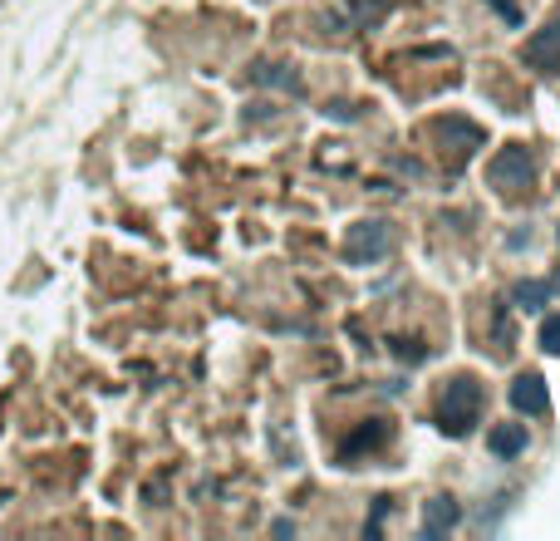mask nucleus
Wrapping results in <instances>:
<instances>
[{
    "label": "nucleus",
    "mask_w": 560,
    "mask_h": 541,
    "mask_svg": "<svg viewBox=\"0 0 560 541\" xmlns=\"http://www.w3.org/2000/svg\"><path fill=\"white\" fill-rule=\"evenodd\" d=\"M482 414V384L477 379H452L448 389H443V404H438V428L452 433V438H462V433H472V423Z\"/></svg>",
    "instance_id": "nucleus-1"
},
{
    "label": "nucleus",
    "mask_w": 560,
    "mask_h": 541,
    "mask_svg": "<svg viewBox=\"0 0 560 541\" xmlns=\"http://www.w3.org/2000/svg\"><path fill=\"white\" fill-rule=\"evenodd\" d=\"M389 246H393L389 222H354V227H349V241H344V256H349L354 266H364V261H384Z\"/></svg>",
    "instance_id": "nucleus-2"
},
{
    "label": "nucleus",
    "mask_w": 560,
    "mask_h": 541,
    "mask_svg": "<svg viewBox=\"0 0 560 541\" xmlns=\"http://www.w3.org/2000/svg\"><path fill=\"white\" fill-rule=\"evenodd\" d=\"M487 182H492L497 192H506V197H511V192H521V187L531 182V153H526V148H516V143L502 148V153L487 163Z\"/></svg>",
    "instance_id": "nucleus-3"
},
{
    "label": "nucleus",
    "mask_w": 560,
    "mask_h": 541,
    "mask_svg": "<svg viewBox=\"0 0 560 541\" xmlns=\"http://www.w3.org/2000/svg\"><path fill=\"white\" fill-rule=\"evenodd\" d=\"M511 409L516 414H531V419H546L551 414V394H546V379L541 374H516L511 379Z\"/></svg>",
    "instance_id": "nucleus-4"
},
{
    "label": "nucleus",
    "mask_w": 560,
    "mask_h": 541,
    "mask_svg": "<svg viewBox=\"0 0 560 541\" xmlns=\"http://www.w3.org/2000/svg\"><path fill=\"white\" fill-rule=\"evenodd\" d=\"M521 60L531 64V69H541V74H560V20H551L546 30H536L526 40Z\"/></svg>",
    "instance_id": "nucleus-5"
},
{
    "label": "nucleus",
    "mask_w": 560,
    "mask_h": 541,
    "mask_svg": "<svg viewBox=\"0 0 560 541\" xmlns=\"http://www.w3.org/2000/svg\"><path fill=\"white\" fill-rule=\"evenodd\" d=\"M462 522V507L452 502V497H433L428 507H423V537H443Z\"/></svg>",
    "instance_id": "nucleus-6"
},
{
    "label": "nucleus",
    "mask_w": 560,
    "mask_h": 541,
    "mask_svg": "<svg viewBox=\"0 0 560 541\" xmlns=\"http://www.w3.org/2000/svg\"><path fill=\"white\" fill-rule=\"evenodd\" d=\"M487 448L497 453V458H516V453H526V423H497L492 433H487Z\"/></svg>",
    "instance_id": "nucleus-7"
},
{
    "label": "nucleus",
    "mask_w": 560,
    "mask_h": 541,
    "mask_svg": "<svg viewBox=\"0 0 560 541\" xmlns=\"http://www.w3.org/2000/svg\"><path fill=\"white\" fill-rule=\"evenodd\" d=\"M384 438H389V423H384V419H369L364 428H359V433H354V438H349V443H344V448H339V458H359L364 448H379Z\"/></svg>",
    "instance_id": "nucleus-8"
},
{
    "label": "nucleus",
    "mask_w": 560,
    "mask_h": 541,
    "mask_svg": "<svg viewBox=\"0 0 560 541\" xmlns=\"http://www.w3.org/2000/svg\"><path fill=\"white\" fill-rule=\"evenodd\" d=\"M433 133H438V138H457V143H462V153L482 148V128H477V123L448 119V123H433Z\"/></svg>",
    "instance_id": "nucleus-9"
},
{
    "label": "nucleus",
    "mask_w": 560,
    "mask_h": 541,
    "mask_svg": "<svg viewBox=\"0 0 560 541\" xmlns=\"http://www.w3.org/2000/svg\"><path fill=\"white\" fill-rule=\"evenodd\" d=\"M546 301H551V286H546V281H521V286H516V305H521V310H541Z\"/></svg>",
    "instance_id": "nucleus-10"
},
{
    "label": "nucleus",
    "mask_w": 560,
    "mask_h": 541,
    "mask_svg": "<svg viewBox=\"0 0 560 541\" xmlns=\"http://www.w3.org/2000/svg\"><path fill=\"white\" fill-rule=\"evenodd\" d=\"M541 350H551V355H560V315H546V325H541Z\"/></svg>",
    "instance_id": "nucleus-11"
},
{
    "label": "nucleus",
    "mask_w": 560,
    "mask_h": 541,
    "mask_svg": "<svg viewBox=\"0 0 560 541\" xmlns=\"http://www.w3.org/2000/svg\"><path fill=\"white\" fill-rule=\"evenodd\" d=\"M256 79H261V84H290V89H295V74H280V64H261Z\"/></svg>",
    "instance_id": "nucleus-12"
},
{
    "label": "nucleus",
    "mask_w": 560,
    "mask_h": 541,
    "mask_svg": "<svg viewBox=\"0 0 560 541\" xmlns=\"http://www.w3.org/2000/svg\"><path fill=\"white\" fill-rule=\"evenodd\" d=\"M393 355H398V360H408V364H418L428 350H423V345H413V340H393Z\"/></svg>",
    "instance_id": "nucleus-13"
},
{
    "label": "nucleus",
    "mask_w": 560,
    "mask_h": 541,
    "mask_svg": "<svg viewBox=\"0 0 560 541\" xmlns=\"http://www.w3.org/2000/svg\"><path fill=\"white\" fill-rule=\"evenodd\" d=\"M487 5H492V10L502 15V20H511V25H521V10H516L511 0H487Z\"/></svg>",
    "instance_id": "nucleus-14"
}]
</instances>
